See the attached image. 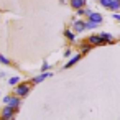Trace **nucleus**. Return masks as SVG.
<instances>
[{
	"label": "nucleus",
	"mask_w": 120,
	"mask_h": 120,
	"mask_svg": "<svg viewBox=\"0 0 120 120\" xmlns=\"http://www.w3.org/2000/svg\"><path fill=\"white\" fill-rule=\"evenodd\" d=\"M99 26V23H94V22H90V20H86V28L87 30H95Z\"/></svg>",
	"instance_id": "14"
},
{
	"label": "nucleus",
	"mask_w": 120,
	"mask_h": 120,
	"mask_svg": "<svg viewBox=\"0 0 120 120\" xmlns=\"http://www.w3.org/2000/svg\"><path fill=\"white\" fill-rule=\"evenodd\" d=\"M76 12H77V17H86V8H79Z\"/></svg>",
	"instance_id": "18"
},
{
	"label": "nucleus",
	"mask_w": 120,
	"mask_h": 120,
	"mask_svg": "<svg viewBox=\"0 0 120 120\" xmlns=\"http://www.w3.org/2000/svg\"><path fill=\"white\" fill-rule=\"evenodd\" d=\"M64 36H66L71 43H74V41H76V35H74V31H72V30H64Z\"/></svg>",
	"instance_id": "12"
},
{
	"label": "nucleus",
	"mask_w": 120,
	"mask_h": 120,
	"mask_svg": "<svg viewBox=\"0 0 120 120\" xmlns=\"http://www.w3.org/2000/svg\"><path fill=\"white\" fill-rule=\"evenodd\" d=\"M15 113H17V110H15L13 107L5 105V107L2 109V113H0V117H2V118H10V120H15Z\"/></svg>",
	"instance_id": "2"
},
{
	"label": "nucleus",
	"mask_w": 120,
	"mask_h": 120,
	"mask_svg": "<svg viewBox=\"0 0 120 120\" xmlns=\"http://www.w3.org/2000/svg\"><path fill=\"white\" fill-rule=\"evenodd\" d=\"M0 63H2V64H5V66H10L12 63H10V59H7L4 54H0Z\"/></svg>",
	"instance_id": "17"
},
{
	"label": "nucleus",
	"mask_w": 120,
	"mask_h": 120,
	"mask_svg": "<svg viewBox=\"0 0 120 120\" xmlns=\"http://www.w3.org/2000/svg\"><path fill=\"white\" fill-rule=\"evenodd\" d=\"M64 56L69 58V56H71V49H66V51H64Z\"/></svg>",
	"instance_id": "22"
},
{
	"label": "nucleus",
	"mask_w": 120,
	"mask_h": 120,
	"mask_svg": "<svg viewBox=\"0 0 120 120\" xmlns=\"http://www.w3.org/2000/svg\"><path fill=\"white\" fill-rule=\"evenodd\" d=\"M113 20L120 22V13H118V12H115V13H113Z\"/></svg>",
	"instance_id": "20"
},
{
	"label": "nucleus",
	"mask_w": 120,
	"mask_h": 120,
	"mask_svg": "<svg viewBox=\"0 0 120 120\" xmlns=\"http://www.w3.org/2000/svg\"><path fill=\"white\" fill-rule=\"evenodd\" d=\"M81 58H82V54H81V53H77V54L71 56V59L64 64V69H69V68H72L74 64H77V61H81Z\"/></svg>",
	"instance_id": "6"
},
{
	"label": "nucleus",
	"mask_w": 120,
	"mask_h": 120,
	"mask_svg": "<svg viewBox=\"0 0 120 120\" xmlns=\"http://www.w3.org/2000/svg\"><path fill=\"white\" fill-rule=\"evenodd\" d=\"M109 10H112L113 13L115 12H120V0H112V5H110Z\"/></svg>",
	"instance_id": "13"
},
{
	"label": "nucleus",
	"mask_w": 120,
	"mask_h": 120,
	"mask_svg": "<svg viewBox=\"0 0 120 120\" xmlns=\"http://www.w3.org/2000/svg\"><path fill=\"white\" fill-rule=\"evenodd\" d=\"M99 36L107 43V45H113L115 43V38H113V35H110V33H107V31H102V33H99Z\"/></svg>",
	"instance_id": "8"
},
{
	"label": "nucleus",
	"mask_w": 120,
	"mask_h": 120,
	"mask_svg": "<svg viewBox=\"0 0 120 120\" xmlns=\"http://www.w3.org/2000/svg\"><path fill=\"white\" fill-rule=\"evenodd\" d=\"M10 99H12V97H10V95H7V97L4 99V104H5V105H8V102H10Z\"/></svg>",
	"instance_id": "21"
},
{
	"label": "nucleus",
	"mask_w": 120,
	"mask_h": 120,
	"mask_svg": "<svg viewBox=\"0 0 120 120\" xmlns=\"http://www.w3.org/2000/svg\"><path fill=\"white\" fill-rule=\"evenodd\" d=\"M0 120H10V118H2V117H0Z\"/></svg>",
	"instance_id": "23"
},
{
	"label": "nucleus",
	"mask_w": 120,
	"mask_h": 120,
	"mask_svg": "<svg viewBox=\"0 0 120 120\" xmlns=\"http://www.w3.org/2000/svg\"><path fill=\"white\" fill-rule=\"evenodd\" d=\"M31 82H20L15 89H13V92H15V95L17 97H26L28 94H30V90H31Z\"/></svg>",
	"instance_id": "1"
},
{
	"label": "nucleus",
	"mask_w": 120,
	"mask_h": 120,
	"mask_svg": "<svg viewBox=\"0 0 120 120\" xmlns=\"http://www.w3.org/2000/svg\"><path fill=\"white\" fill-rule=\"evenodd\" d=\"M79 48H81V51H79L81 54H87V53H89V51L92 49V45H90V43H89V41L86 40L84 43H81V46H79Z\"/></svg>",
	"instance_id": "11"
},
{
	"label": "nucleus",
	"mask_w": 120,
	"mask_h": 120,
	"mask_svg": "<svg viewBox=\"0 0 120 120\" xmlns=\"http://www.w3.org/2000/svg\"><path fill=\"white\" fill-rule=\"evenodd\" d=\"M74 33H82V31H86L87 28H86V20H82V18H77L76 22H72V28H71Z\"/></svg>",
	"instance_id": "3"
},
{
	"label": "nucleus",
	"mask_w": 120,
	"mask_h": 120,
	"mask_svg": "<svg viewBox=\"0 0 120 120\" xmlns=\"http://www.w3.org/2000/svg\"><path fill=\"white\" fill-rule=\"evenodd\" d=\"M69 5H71V8H74V10L86 8V0H69Z\"/></svg>",
	"instance_id": "7"
},
{
	"label": "nucleus",
	"mask_w": 120,
	"mask_h": 120,
	"mask_svg": "<svg viewBox=\"0 0 120 120\" xmlns=\"http://www.w3.org/2000/svg\"><path fill=\"white\" fill-rule=\"evenodd\" d=\"M41 71H43V72L49 71V64H48V63H43V66H41Z\"/></svg>",
	"instance_id": "19"
},
{
	"label": "nucleus",
	"mask_w": 120,
	"mask_h": 120,
	"mask_svg": "<svg viewBox=\"0 0 120 120\" xmlns=\"http://www.w3.org/2000/svg\"><path fill=\"white\" fill-rule=\"evenodd\" d=\"M87 41H89L92 46H104V45H107L99 35H89V36H87Z\"/></svg>",
	"instance_id": "4"
},
{
	"label": "nucleus",
	"mask_w": 120,
	"mask_h": 120,
	"mask_svg": "<svg viewBox=\"0 0 120 120\" xmlns=\"http://www.w3.org/2000/svg\"><path fill=\"white\" fill-rule=\"evenodd\" d=\"M22 97H17V95H13L12 99H10V102H8V105L10 107H13L17 112H18V109H20V105H22V100H20Z\"/></svg>",
	"instance_id": "9"
},
{
	"label": "nucleus",
	"mask_w": 120,
	"mask_h": 120,
	"mask_svg": "<svg viewBox=\"0 0 120 120\" xmlns=\"http://www.w3.org/2000/svg\"><path fill=\"white\" fill-rule=\"evenodd\" d=\"M87 20H90V22H94V23H99V25H100V23L104 22V17H102L100 13H97V12H92V15H90Z\"/></svg>",
	"instance_id": "10"
},
{
	"label": "nucleus",
	"mask_w": 120,
	"mask_h": 120,
	"mask_svg": "<svg viewBox=\"0 0 120 120\" xmlns=\"http://www.w3.org/2000/svg\"><path fill=\"white\" fill-rule=\"evenodd\" d=\"M53 76V72L51 71H46V72H41L40 76H35L33 79H31V84H40V82H43L46 77H51Z\"/></svg>",
	"instance_id": "5"
},
{
	"label": "nucleus",
	"mask_w": 120,
	"mask_h": 120,
	"mask_svg": "<svg viewBox=\"0 0 120 120\" xmlns=\"http://www.w3.org/2000/svg\"><path fill=\"white\" fill-rule=\"evenodd\" d=\"M8 84H10V86H18V84H20V79H18L17 76H13V77L8 79Z\"/></svg>",
	"instance_id": "15"
},
{
	"label": "nucleus",
	"mask_w": 120,
	"mask_h": 120,
	"mask_svg": "<svg viewBox=\"0 0 120 120\" xmlns=\"http://www.w3.org/2000/svg\"><path fill=\"white\" fill-rule=\"evenodd\" d=\"M99 2L104 8H110V5H112V0H99Z\"/></svg>",
	"instance_id": "16"
}]
</instances>
